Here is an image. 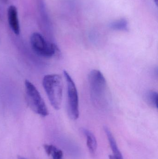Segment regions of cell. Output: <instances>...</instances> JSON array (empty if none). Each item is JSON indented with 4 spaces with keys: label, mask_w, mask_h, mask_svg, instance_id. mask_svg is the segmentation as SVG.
<instances>
[{
    "label": "cell",
    "mask_w": 158,
    "mask_h": 159,
    "mask_svg": "<svg viewBox=\"0 0 158 159\" xmlns=\"http://www.w3.org/2000/svg\"><path fill=\"white\" fill-rule=\"evenodd\" d=\"M25 99L27 104L33 112L42 116L49 114L46 104L37 88L29 80L25 81Z\"/></svg>",
    "instance_id": "3957f363"
},
{
    "label": "cell",
    "mask_w": 158,
    "mask_h": 159,
    "mask_svg": "<svg viewBox=\"0 0 158 159\" xmlns=\"http://www.w3.org/2000/svg\"><path fill=\"white\" fill-rule=\"evenodd\" d=\"M104 130L107 136L109 145L113 154L114 159H123L122 154L118 148L117 142L113 136L111 131L107 126L104 127Z\"/></svg>",
    "instance_id": "52a82bcc"
},
{
    "label": "cell",
    "mask_w": 158,
    "mask_h": 159,
    "mask_svg": "<svg viewBox=\"0 0 158 159\" xmlns=\"http://www.w3.org/2000/svg\"><path fill=\"white\" fill-rule=\"evenodd\" d=\"M7 20L10 29L16 35H19L20 32L18 12L14 5L9 6L7 10Z\"/></svg>",
    "instance_id": "8992f818"
},
{
    "label": "cell",
    "mask_w": 158,
    "mask_h": 159,
    "mask_svg": "<svg viewBox=\"0 0 158 159\" xmlns=\"http://www.w3.org/2000/svg\"><path fill=\"white\" fill-rule=\"evenodd\" d=\"M109 27L115 30L128 31V23L127 20L124 19L112 22L109 25Z\"/></svg>",
    "instance_id": "8fae6325"
},
{
    "label": "cell",
    "mask_w": 158,
    "mask_h": 159,
    "mask_svg": "<svg viewBox=\"0 0 158 159\" xmlns=\"http://www.w3.org/2000/svg\"><path fill=\"white\" fill-rule=\"evenodd\" d=\"M145 99L146 102L151 107L158 108V93L157 92L153 90L147 92L145 95Z\"/></svg>",
    "instance_id": "9c48e42d"
},
{
    "label": "cell",
    "mask_w": 158,
    "mask_h": 159,
    "mask_svg": "<svg viewBox=\"0 0 158 159\" xmlns=\"http://www.w3.org/2000/svg\"><path fill=\"white\" fill-rule=\"evenodd\" d=\"M42 85L51 105L56 110H59L63 97L62 77L58 74L47 75L43 79Z\"/></svg>",
    "instance_id": "7a4b0ae2"
},
{
    "label": "cell",
    "mask_w": 158,
    "mask_h": 159,
    "mask_svg": "<svg viewBox=\"0 0 158 159\" xmlns=\"http://www.w3.org/2000/svg\"><path fill=\"white\" fill-rule=\"evenodd\" d=\"M83 133L84 134L86 139L87 146L89 148L90 153L95 154L97 148V142L95 135L87 129H82Z\"/></svg>",
    "instance_id": "ba28073f"
},
{
    "label": "cell",
    "mask_w": 158,
    "mask_h": 159,
    "mask_svg": "<svg viewBox=\"0 0 158 159\" xmlns=\"http://www.w3.org/2000/svg\"><path fill=\"white\" fill-rule=\"evenodd\" d=\"M64 75L67 84L68 115L71 120H76L79 116L78 91L74 81L66 71H64Z\"/></svg>",
    "instance_id": "5b68a950"
},
{
    "label": "cell",
    "mask_w": 158,
    "mask_h": 159,
    "mask_svg": "<svg viewBox=\"0 0 158 159\" xmlns=\"http://www.w3.org/2000/svg\"><path fill=\"white\" fill-rule=\"evenodd\" d=\"M154 1H155V3H156V5L157 6L158 0H154Z\"/></svg>",
    "instance_id": "4fadbf2b"
},
{
    "label": "cell",
    "mask_w": 158,
    "mask_h": 159,
    "mask_svg": "<svg viewBox=\"0 0 158 159\" xmlns=\"http://www.w3.org/2000/svg\"><path fill=\"white\" fill-rule=\"evenodd\" d=\"M90 95L97 108L106 109L109 104V95L106 80L101 71L93 70L88 76Z\"/></svg>",
    "instance_id": "6da1fadb"
},
{
    "label": "cell",
    "mask_w": 158,
    "mask_h": 159,
    "mask_svg": "<svg viewBox=\"0 0 158 159\" xmlns=\"http://www.w3.org/2000/svg\"><path fill=\"white\" fill-rule=\"evenodd\" d=\"M44 148L45 152L50 156L51 155L53 159H63V154L61 150L52 145H45Z\"/></svg>",
    "instance_id": "30bf717a"
},
{
    "label": "cell",
    "mask_w": 158,
    "mask_h": 159,
    "mask_svg": "<svg viewBox=\"0 0 158 159\" xmlns=\"http://www.w3.org/2000/svg\"><path fill=\"white\" fill-rule=\"evenodd\" d=\"M18 159H27L25 158V157H20V156H19L18 157Z\"/></svg>",
    "instance_id": "7c38bea8"
},
{
    "label": "cell",
    "mask_w": 158,
    "mask_h": 159,
    "mask_svg": "<svg viewBox=\"0 0 158 159\" xmlns=\"http://www.w3.org/2000/svg\"><path fill=\"white\" fill-rule=\"evenodd\" d=\"M30 44L36 54L44 57H52L59 52L54 43L47 42L39 33L32 34L30 37Z\"/></svg>",
    "instance_id": "277c9868"
}]
</instances>
